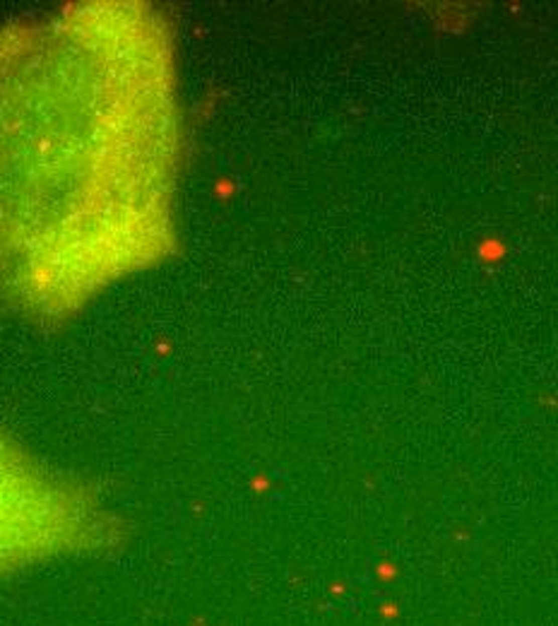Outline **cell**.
<instances>
[{
  "mask_svg": "<svg viewBox=\"0 0 558 626\" xmlns=\"http://www.w3.org/2000/svg\"><path fill=\"white\" fill-rule=\"evenodd\" d=\"M178 99L152 8L0 32V308L68 318L173 243Z\"/></svg>",
  "mask_w": 558,
  "mask_h": 626,
  "instance_id": "6da1fadb",
  "label": "cell"
}]
</instances>
